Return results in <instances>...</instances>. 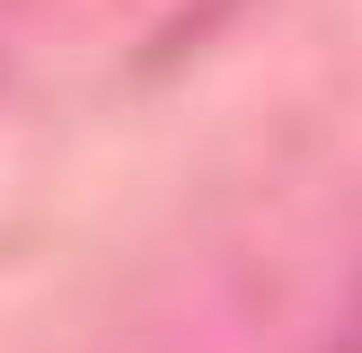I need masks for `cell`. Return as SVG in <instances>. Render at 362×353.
Instances as JSON below:
<instances>
[{"instance_id": "cell-1", "label": "cell", "mask_w": 362, "mask_h": 353, "mask_svg": "<svg viewBox=\"0 0 362 353\" xmlns=\"http://www.w3.org/2000/svg\"><path fill=\"white\" fill-rule=\"evenodd\" d=\"M336 353H362V292H354V309H345V335H336Z\"/></svg>"}]
</instances>
